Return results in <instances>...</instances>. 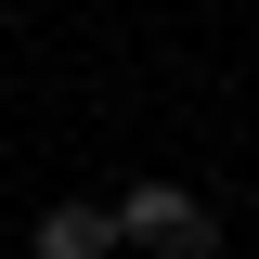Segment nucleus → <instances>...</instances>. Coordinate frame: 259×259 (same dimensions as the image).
Returning <instances> with one entry per match:
<instances>
[{
    "mask_svg": "<svg viewBox=\"0 0 259 259\" xmlns=\"http://www.w3.org/2000/svg\"><path fill=\"white\" fill-rule=\"evenodd\" d=\"M39 259H117V207H39Z\"/></svg>",
    "mask_w": 259,
    "mask_h": 259,
    "instance_id": "obj_2",
    "label": "nucleus"
},
{
    "mask_svg": "<svg viewBox=\"0 0 259 259\" xmlns=\"http://www.w3.org/2000/svg\"><path fill=\"white\" fill-rule=\"evenodd\" d=\"M117 246H156V259H207L221 233H207V207H194L182 182H130V194H117Z\"/></svg>",
    "mask_w": 259,
    "mask_h": 259,
    "instance_id": "obj_1",
    "label": "nucleus"
}]
</instances>
